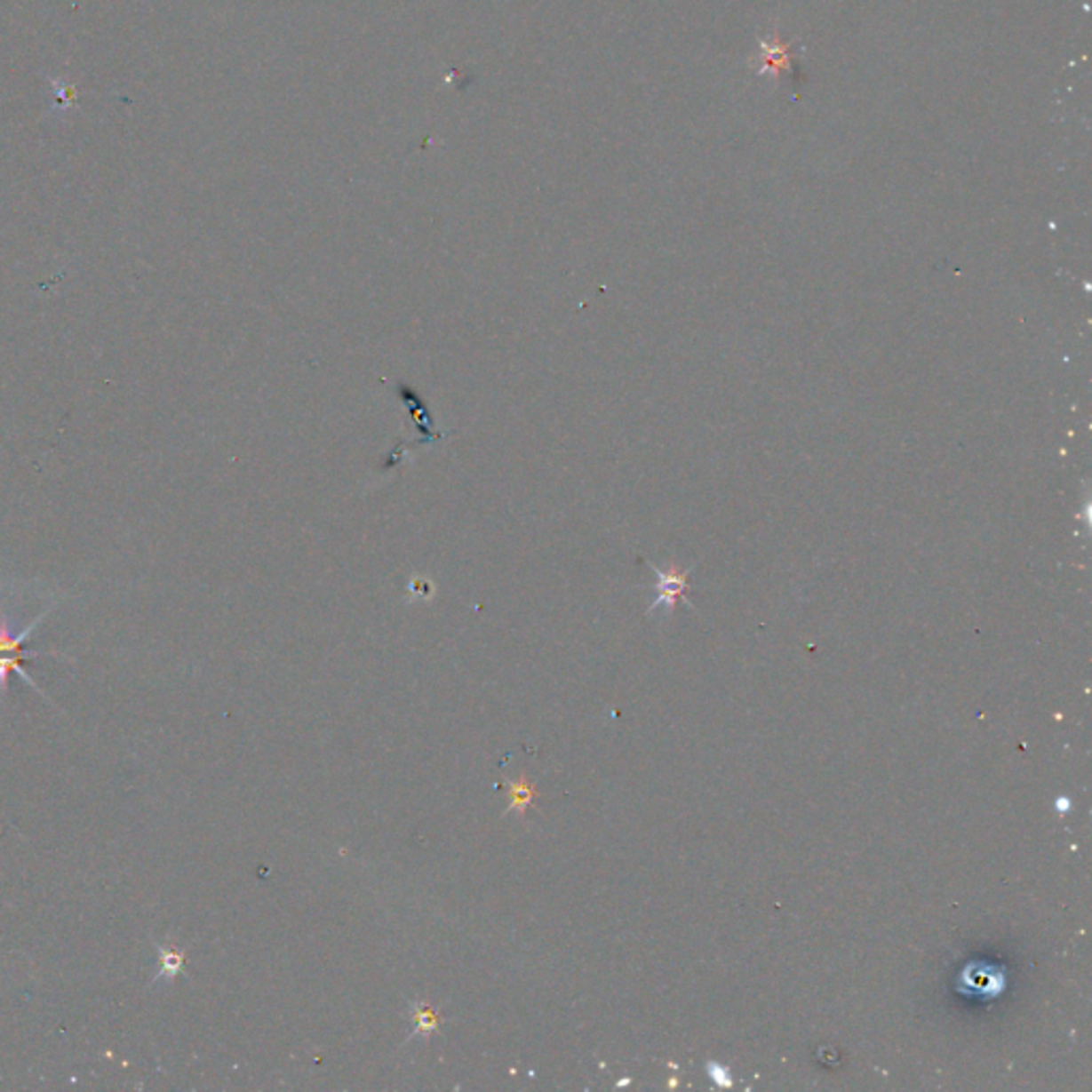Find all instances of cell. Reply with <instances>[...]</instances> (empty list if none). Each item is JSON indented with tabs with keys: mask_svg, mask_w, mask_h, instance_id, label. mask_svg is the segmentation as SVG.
<instances>
[{
	"mask_svg": "<svg viewBox=\"0 0 1092 1092\" xmlns=\"http://www.w3.org/2000/svg\"><path fill=\"white\" fill-rule=\"evenodd\" d=\"M410 1020H412V1032L408 1035V1041H412L414 1037L429 1039L434 1032H438L444 1016L427 1000H414L410 1003Z\"/></svg>",
	"mask_w": 1092,
	"mask_h": 1092,
	"instance_id": "1",
	"label": "cell"
},
{
	"mask_svg": "<svg viewBox=\"0 0 1092 1092\" xmlns=\"http://www.w3.org/2000/svg\"><path fill=\"white\" fill-rule=\"evenodd\" d=\"M39 655H41V653H35V651L0 653V697H4V694H7V689H9V679H12V674H18L20 679H22L26 685H28V687H33L35 691H39V694L44 696L45 700H47V696L44 694V691L39 689V685H36L35 681L30 679L28 674H26V670H24V666H22V664L26 662V659H35V658H39Z\"/></svg>",
	"mask_w": 1092,
	"mask_h": 1092,
	"instance_id": "2",
	"label": "cell"
},
{
	"mask_svg": "<svg viewBox=\"0 0 1092 1092\" xmlns=\"http://www.w3.org/2000/svg\"><path fill=\"white\" fill-rule=\"evenodd\" d=\"M156 952H158V968H156V973H154L152 984L161 982V979L173 982L178 975L184 973V968H186L184 947L173 945V943H156Z\"/></svg>",
	"mask_w": 1092,
	"mask_h": 1092,
	"instance_id": "3",
	"label": "cell"
},
{
	"mask_svg": "<svg viewBox=\"0 0 1092 1092\" xmlns=\"http://www.w3.org/2000/svg\"><path fill=\"white\" fill-rule=\"evenodd\" d=\"M506 790H508V807H506V815L508 813H519L525 815V811L530 807H534L536 801V785L531 783L527 777H519V779H504Z\"/></svg>",
	"mask_w": 1092,
	"mask_h": 1092,
	"instance_id": "4",
	"label": "cell"
},
{
	"mask_svg": "<svg viewBox=\"0 0 1092 1092\" xmlns=\"http://www.w3.org/2000/svg\"><path fill=\"white\" fill-rule=\"evenodd\" d=\"M655 572H658V578H659V585H658L659 595H658V598H655L653 606H651V609H649V610L659 609V606H664V604L668 606V609H673V606H674V602L679 600L681 595H683L687 574L662 572V570H655Z\"/></svg>",
	"mask_w": 1092,
	"mask_h": 1092,
	"instance_id": "5",
	"label": "cell"
}]
</instances>
